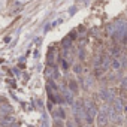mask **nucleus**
Masks as SVG:
<instances>
[{
    "instance_id": "7ed1b4c3",
    "label": "nucleus",
    "mask_w": 127,
    "mask_h": 127,
    "mask_svg": "<svg viewBox=\"0 0 127 127\" xmlns=\"http://www.w3.org/2000/svg\"><path fill=\"white\" fill-rule=\"evenodd\" d=\"M69 88H70L73 93H78V84H76L75 81H70V82H69Z\"/></svg>"
},
{
    "instance_id": "f257e3e1",
    "label": "nucleus",
    "mask_w": 127,
    "mask_h": 127,
    "mask_svg": "<svg viewBox=\"0 0 127 127\" xmlns=\"http://www.w3.org/2000/svg\"><path fill=\"white\" fill-rule=\"evenodd\" d=\"M108 118H109V115H108V111L105 109V111H102V112H99L97 114V123H99V126L102 127V126H106L108 124Z\"/></svg>"
},
{
    "instance_id": "20e7f679",
    "label": "nucleus",
    "mask_w": 127,
    "mask_h": 127,
    "mask_svg": "<svg viewBox=\"0 0 127 127\" xmlns=\"http://www.w3.org/2000/svg\"><path fill=\"white\" fill-rule=\"evenodd\" d=\"M9 127H20V124H18V123H14V124H11Z\"/></svg>"
},
{
    "instance_id": "f03ea898",
    "label": "nucleus",
    "mask_w": 127,
    "mask_h": 127,
    "mask_svg": "<svg viewBox=\"0 0 127 127\" xmlns=\"http://www.w3.org/2000/svg\"><path fill=\"white\" fill-rule=\"evenodd\" d=\"M123 108H124V106H123V102H121L120 99H115V100H114V111L118 114V112L123 111Z\"/></svg>"
}]
</instances>
